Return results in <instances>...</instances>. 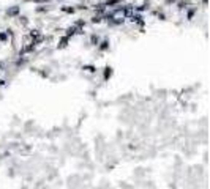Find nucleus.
<instances>
[{"mask_svg":"<svg viewBox=\"0 0 210 189\" xmlns=\"http://www.w3.org/2000/svg\"><path fill=\"white\" fill-rule=\"evenodd\" d=\"M115 2H119V0H111V2H109V5H112V3H115Z\"/></svg>","mask_w":210,"mask_h":189,"instance_id":"f257e3e1","label":"nucleus"}]
</instances>
